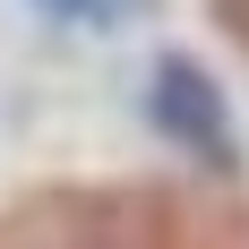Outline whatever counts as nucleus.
I'll return each mask as SVG.
<instances>
[{"label":"nucleus","instance_id":"1","mask_svg":"<svg viewBox=\"0 0 249 249\" xmlns=\"http://www.w3.org/2000/svg\"><path fill=\"white\" fill-rule=\"evenodd\" d=\"M146 121L163 129V138H172L180 155L215 163V172H232V163H241L232 95L215 86V69H206V60H189V52H163V60H155V86H146Z\"/></svg>","mask_w":249,"mask_h":249},{"label":"nucleus","instance_id":"2","mask_svg":"<svg viewBox=\"0 0 249 249\" xmlns=\"http://www.w3.org/2000/svg\"><path fill=\"white\" fill-rule=\"evenodd\" d=\"M43 18H69V26H112L121 18V0H35Z\"/></svg>","mask_w":249,"mask_h":249}]
</instances>
